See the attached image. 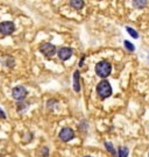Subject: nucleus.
<instances>
[{
  "instance_id": "f257e3e1",
  "label": "nucleus",
  "mask_w": 149,
  "mask_h": 157,
  "mask_svg": "<svg viewBox=\"0 0 149 157\" xmlns=\"http://www.w3.org/2000/svg\"><path fill=\"white\" fill-rule=\"evenodd\" d=\"M111 71H112V65L108 61H99L97 64H96V74L102 77V78H106L111 75Z\"/></svg>"
},
{
  "instance_id": "f03ea898",
  "label": "nucleus",
  "mask_w": 149,
  "mask_h": 157,
  "mask_svg": "<svg viewBox=\"0 0 149 157\" xmlns=\"http://www.w3.org/2000/svg\"><path fill=\"white\" fill-rule=\"evenodd\" d=\"M97 93L98 95L102 99H106L108 97H111L112 94V86L111 84L107 80H102L100 83L97 85Z\"/></svg>"
},
{
  "instance_id": "7ed1b4c3",
  "label": "nucleus",
  "mask_w": 149,
  "mask_h": 157,
  "mask_svg": "<svg viewBox=\"0 0 149 157\" xmlns=\"http://www.w3.org/2000/svg\"><path fill=\"white\" fill-rule=\"evenodd\" d=\"M39 50H40V53L43 55V56H45L47 58H51L55 54H56V47L54 45V44H51V43H42L41 45H40V48H39Z\"/></svg>"
},
{
  "instance_id": "20e7f679",
  "label": "nucleus",
  "mask_w": 149,
  "mask_h": 157,
  "mask_svg": "<svg viewBox=\"0 0 149 157\" xmlns=\"http://www.w3.org/2000/svg\"><path fill=\"white\" fill-rule=\"evenodd\" d=\"M28 92H27V89L24 87V86H15L13 90H12V97L16 100V101H22L26 99V97H27Z\"/></svg>"
},
{
  "instance_id": "39448f33",
  "label": "nucleus",
  "mask_w": 149,
  "mask_h": 157,
  "mask_svg": "<svg viewBox=\"0 0 149 157\" xmlns=\"http://www.w3.org/2000/svg\"><path fill=\"white\" fill-rule=\"evenodd\" d=\"M14 30H15V26L12 21H3L0 23V33L3 35H5V36L11 35L14 33Z\"/></svg>"
},
{
  "instance_id": "423d86ee",
  "label": "nucleus",
  "mask_w": 149,
  "mask_h": 157,
  "mask_svg": "<svg viewBox=\"0 0 149 157\" xmlns=\"http://www.w3.org/2000/svg\"><path fill=\"white\" fill-rule=\"evenodd\" d=\"M58 136H59V139L63 142H69V141H71L74 137V131L70 127H64L63 129L59 131Z\"/></svg>"
},
{
  "instance_id": "0eeeda50",
  "label": "nucleus",
  "mask_w": 149,
  "mask_h": 157,
  "mask_svg": "<svg viewBox=\"0 0 149 157\" xmlns=\"http://www.w3.org/2000/svg\"><path fill=\"white\" fill-rule=\"evenodd\" d=\"M57 55H58V57L62 59V61H67V59H69L71 57V55H72V49L69 48V47H62L61 49L58 50Z\"/></svg>"
},
{
  "instance_id": "6e6552de",
  "label": "nucleus",
  "mask_w": 149,
  "mask_h": 157,
  "mask_svg": "<svg viewBox=\"0 0 149 157\" xmlns=\"http://www.w3.org/2000/svg\"><path fill=\"white\" fill-rule=\"evenodd\" d=\"M73 90L76 92L80 91V84H79V71L76 70L73 72Z\"/></svg>"
},
{
  "instance_id": "1a4fd4ad",
  "label": "nucleus",
  "mask_w": 149,
  "mask_h": 157,
  "mask_svg": "<svg viewBox=\"0 0 149 157\" xmlns=\"http://www.w3.org/2000/svg\"><path fill=\"white\" fill-rule=\"evenodd\" d=\"M84 1L83 0H71L70 1V6L74 9H82L84 7Z\"/></svg>"
},
{
  "instance_id": "9d476101",
  "label": "nucleus",
  "mask_w": 149,
  "mask_h": 157,
  "mask_svg": "<svg viewBox=\"0 0 149 157\" xmlns=\"http://www.w3.org/2000/svg\"><path fill=\"white\" fill-rule=\"evenodd\" d=\"M133 6L136 7V8H143L148 5V1L147 0H133Z\"/></svg>"
},
{
  "instance_id": "9b49d317",
  "label": "nucleus",
  "mask_w": 149,
  "mask_h": 157,
  "mask_svg": "<svg viewBox=\"0 0 149 157\" xmlns=\"http://www.w3.org/2000/svg\"><path fill=\"white\" fill-rule=\"evenodd\" d=\"M129 154V150L127 147H120L118 150V157H127Z\"/></svg>"
},
{
  "instance_id": "f8f14e48",
  "label": "nucleus",
  "mask_w": 149,
  "mask_h": 157,
  "mask_svg": "<svg viewBox=\"0 0 149 157\" xmlns=\"http://www.w3.org/2000/svg\"><path fill=\"white\" fill-rule=\"evenodd\" d=\"M105 147H106L107 151H108V152H111L113 156H115V155H117V154H115V150H114V147H113V144H112L111 142H105Z\"/></svg>"
},
{
  "instance_id": "ddd939ff",
  "label": "nucleus",
  "mask_w": 149,
  "mask_h": 157,
  "mask_svg": "<svg viewBox=\"0 0 149 157\" xmlns=\"http://www.w3.org/2000/svg\"><path fill=\"white\" fill-rule=\"evenodd\" d=\"M5 65L8 66V68H13V66H14V58L12 57V56H7V57H6Z\"/></svg>"
},
{
  "instance_id": "4468645a",
  "label": "nucleus",
  "mask_w": 149,
  "mask_h": 157,
  "mask_svg": "<svg viewBox=\"0 0 149 157\" xmlns=\"http://www.w3.org/2000/svg\"><path fill=\"white\" fill-rule=\"evenodd\" d=\"M126 30L128 32V34L132 36V37H134V39H138V37H139V34L136 33L135 29H133V28H131V27H126Z\"/></svg>"
},
{
  "instance_id": "2eb2a0df",
  "label": "nucleus",
  "mask_w": 149,
  "mask_h": 157,
  "mask_svg": "<svg viewBox=\"0 0 149 157\" xmlns=\"http://www.w3.org/2000/svg\"><path fill=\"white\" fill-rule=\"evenodd\" d=\"M125 47H126V49L128 50V51H131V53H133L134 50H135V47H134V44L133 43H131L129 41H125Z\"/></svg>"
},
{
  "instance_id": "dca6fc26",
  "label": "nucleus",
  "mask_w": 149,
  "mask_h": 157,
  "mask_svg": "<svg viewBox=\"0 0 149 157\" xmlns=\"http://www.w3.org/2000/svg\"><path fill=\"white\" fill-rule=\"evenodd\" d=\"M28 108V104H20L18 107H16V111L19 112V113H22L24 110H27Z\"/></svg>"
},
{
  "instance_id": "f3484780",
  "label": "nucleus",
  "mask_w": 149,
  "mask_h": 157,
  "mask_svg": "<svg viewBox=\"0 0 149 157\" xmlns=\"http://www.w3.org/2000/svg\"><path fill=\"white\" fill-rule=\"evenodd\" d=\"M41 155H42L43 157H48V156H49V149H48L47 147H43V148L41 149Z\"/></svg>"
},
{
  "instance_id": "a211bd4d",
  "label": "nucleus",
  "mask_w": 149,
  "mask_h": 157,
  "mask_svg": "<svg viewBox=\"0 0 149 157\" xmlns=\"http://www.w3.org/2000/svg\"><path fill=\"white\" fill-rule=\"evenodd\" d=\"M0 118H3V119H6V115H5V112L0 108Z\"/></svg>"
},
{
  "instance_id": "6ab92c4d",
  "label": "nucleus",
  "mask_w": 149,
  "mask_h": 157,
  "mask_svg": "<svg viewBox=\"0 0 149 157\" xmlns=\"http://www.w3.org/2000/svg\"><path fill=\"white\" fill-rule=\"evenodd\" d=\"M84 59H85V55H83V56L80 57V62H79V66H82V65H83V63H84Z\"/></svg>"
},
{
  "instance_id": "aec40b11",
  "label": "nucleus",
  "mask_w": 149,
  "mask_h": 157,
  "mask_svg": "<svg viewBox=\"0 0 149 157\" xmlns=\"http://www.w3.org/2000/svg\"><path fill=\"white\" fill-rule=\"evenodd\" d=\"M84 157H92V156H84Z\"/></svg>"
},
{
  "instance_id": "412c9836",
  "label": "nucleus",
  "mask_w": 149,
  "mask_h": 157,
  "mask_svg": "<svg viewBox=\"0 0 149 157\" xmlns=\"http://www.w3.org/2000/svg\"><path fill=\"white\" fill-rule=\"evenodd\" d=\"M148 63H149V55H148Z\"/></svg>"
}]
</instances>
